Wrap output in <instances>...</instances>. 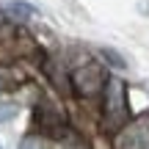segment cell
Here are the masks:
<instances>
[{"label": "cell", "instance_id": "cell-1", "mask_svg": "<svg viewBox=\"0 0 149 149\" xmlns=\"http://www.w3.org/2000/svg\"><path fill=\"white\" fill-rule=\"evenodd\" d=\"M130 119V108H127V86L119 77H108L105 88H102V122L111 133L122 130Z\"/></svg>", "mask_w": 149, "mask_h": 149}, {"label": "cell", "instance_id": "cell-2", "mask_svg": "<svg viewBox=\"0 0 149 149\" xmlns=\"http://www.w3.org/2000/svg\"><path fill=\"white\" fill-rule=\"evenodd\" d=\"M105 72H102L100 64H80L74 66L72 74H69V83L74 88V94L77 97H94L100 94L102 88H105Z\"/></svg>", "mask_w": 149, "mask_h": 149}, {"label": "cell", "instance_id": "cell-3", "mask_svg": "<svg viewBox=\"0 0 149 149\" xmlns=\"http://www.w3.org/2000/svg\"><path fill=\"white\" fill-rule=\"evenodd\" d=\"M116 149H149V124L133 122L116 135Z\"/></svg>", "mask_w": 149, "mask_h": 149}, {"label": "cell", "instance_id": "cell-4", "mask_svg": "<svg viewBox=\"0 0 149 149\" xmlns=\"http://www.w3.org/2000/svg\"><path fill=\"white\" fill-rule=\"evenodd\" d=\"M17 113H19V105H17V102H11V100H0V124L11 122Z\"/></svg>", "mask_w": 149, "mask_h": 149}, {"label": "cell", "instance_id": "cell-5", "mask_svg": "<svg viewBox=\"0 0 149 149\" xmlns=\"http://www.w3.org/2000/svg\"><path fill=\"white\" fill-rule=\"evenodd\" d=\"M100 55H102V58L108 61V64H113L116 69H124V66H127V61H124L122 55L116 53V50H108V47H102V50H100Z\"/></svg>", "mask_w": 149, "mask_h": 149}, {"label": "cell", "instance_id": "cell-6", "mask_svg": "<svg viewBox=\"0 0 149 149\" xmlns=\"http://www.w3.org/2000/svg\"><path fill=\"white\" fill-rule=\"evenodd\" d=\"M19 149H42V138L39 135H25L19 141Z\"/></svg>", "mask_w": 149, "mask_h": 149}, {"label": "cell", "instance_id": "cell-7", "mask_svg": "<svg viewBox=\"0 0 149 149\" xmlns=\"http://www.w3.org/2000/svg\"><path fill=\"white\" fill-rule=\"evenodd\" d=\"M0 88H3V80H0Z\"/></svg>", "mask_w": 149, "mask_h": 149}, {"label": "cell", "instance_id": "cell-8", "mask_svg": "<svg viewBox=\"0 0 149 149\" xmlns=\"http://www.w3.org/2000/svg\"><path fill=\"white\" fill-rule=\"evenodd\" d=\"M0 149H3V144H0Z\"/></svg>", "mask_w": 149, "mask_h": 149}]
</instances>
